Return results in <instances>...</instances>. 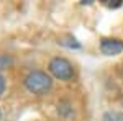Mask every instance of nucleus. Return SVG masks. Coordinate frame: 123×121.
I'll list each match as a JSON object with an SVG mask.
<instances>
[{
  "instance_id": "6",
  "label": "nucleus",
  "mask_w": 123,
  "mask_h": 121,
  "mask_svg": "<svg viewBox=\"0 0 123 121\" xmlns=\"http://www.w3.org/2000/svg\"><path fill=\"white\" fill-rule=\"evenodd\" d=\"M105 5L110 7V8H117V7H122V0H113V3L112 2H105Z\"/></svg>"
},
{
  "instance_id": "4",
  "label": "nucleus",
  "mask_w": 123,
  "mask_h": 121,
  "mask_svg": "<svg viewBox=\"0 0 123 121\" xmlns=\"http://www.w3.org/2000/svg\"><path fill=\"white\" fill-rule=\"evenodd\" d=\"M102 121H123L122 111H107L102 116Z\"/></svg>"
},
{
  "instance_id": "2",
  "label": "nucleus",
  "mask_w": 123,
  "mask_h": 121,
  "mask_svg": "<svg viewBox=\"0 0 123 121\" xmlns=\"http://www.w3.org/2000/svg\"><path fill=\"white\" fill-rule=\"evenodd\" d=\"M48 69L57 80H71L74 77V67L64 57H53L48 64Z\"/></svg>"
},
{
  "instance_id": "5",
  "label": "nucleus",
  "mask_w": 123,
  "mask_h": 121,
  "mask_svg": "<svg viewBox=\"0 0 123 121\" xmlns=\"http://www.w3.org/2000/svg\"><path fill=\"white\" fill-rule=\"evenodd\" d=\"M10 64H12V59L8 56H5V54H2L0 56V69H7Z\"/></svg>"
},
{
  "instance_id": "1",
  "label": "nucleus",
  "mask_w": 123,
  "mask_h": 121,
  "mask_svg": "<svg viewBox=\"0 0 123 121\" xmlns=\"http://www.w3.org/2000/svg\"><path fill=\"white\" fill-rule=\"evenodd\" d=\"M23 84L33 95H46L53 87V79L43 70H33L25 77Z\"/></svg>"
},
{
  "instance_id": "3",
  "label": "nucleus",
  "mask_w": 123,
  "mask_h": 121,
  "mask_svg": "<svg viewBox=\"0 0 123 121\" xmlns=\"http://www.w3.org/2000/svg\"><path fill=\"white\" fill-rule=\"evenodd\" d=\"M100 51L105 56H117L123 51V41L117 38H104L100 41Z\"/></svg>"
},
{
  "instance_id": "7",
  "label": "nucleus",
  "mask_w": 123,
  "mask_h": 121,
  "mask_svg": "<svg viewBox=\"0 0 123 121\" xmlns=\"http://www.w3.org/2000/svg\"><path fill=\"white\" fill-rule=\"evenodd\" d=\"M5 87H7V82H5V77L0 74V95L5 92Z\"/></svg>"
}]
</instances>
